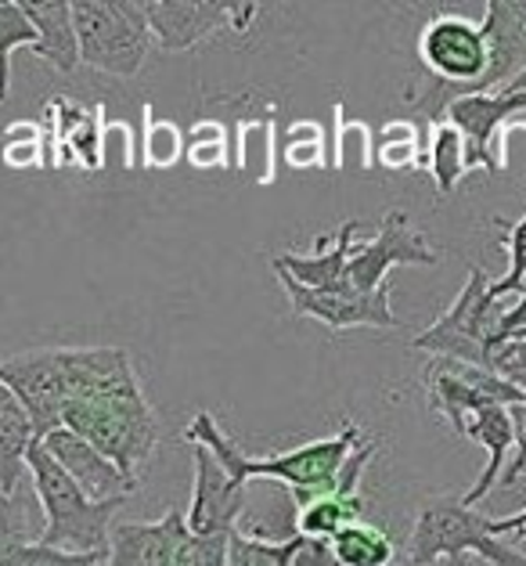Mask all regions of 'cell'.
Returning <instances> with one entry per match:
<instances>
[{
    "mask_svg": "<svg viewBox=\"0 0 526 566\" xmlns=\"http://www.w3.org/2000/svg\"><path fill=\"white\" fill-rule=\"evenodd\" d=\"M65 430L91 440V444L98 448L105 459H113L130 480L141 476V465L151 459V451L159 444V419L148 405L137 371L113 386H105L98 394L76 400V405H69Z\"/></svg>",
    "mask_w": 526,
    "mask_h": 566,
    "instance_id": "7a4b0ae2",
    "label": "cell"
},
{
    "mask_svg": "<svg viewBox=\"0 0 526 566\" xmlns=\"http://www.w3.org/2000/svg\"><path fill=\"white\" fill-rule=\"evenodd\" d=\"M40 440L22 400L0 386V494L15 499L19 483L30 480V448Z\"/></svg>",
    "mask_w": 526,
    "mask_h": 566,
    "instance_id": "ac0fdd59",
    "label": "cell"
},
{
    "mask_svg": "<svg viewBox=\"0 0 526 566\" xmlns=\"http://www.w3.org/2000/svg\"><path fill=\"white\" fill-rule=\"evenodd\" d=\"M108 552H65L44 542H25L8 527L4 548H0V566H102Z\"/></svg>",
    "mask_w": 526,
    "mask_h": 566,
    "instance_id": "4316f807",
    "label": "cell"
},
{
    "mask_svg": "<svg viewBox=\"0 0 526 566\" xmlns=\"http://www.w3.org/2000/svg\"><path fill=\"white\" fill-rule=\"evenodd\" d=\"M476 556L487 566H526V552L494 537V520L465 505L459 494H440L422 505L414 531L408 537L404 563L433 566L444 559Z\"/></svg>",
    "mask_w": 526,
    "mask_h": 566,
    "instance_id": "277c9868",
    "label": "cell"
},
{
    "mask_svg": "<svg viewBox=\"0 0 526 566\" xmlns=\"http://www.w3.org/2000/svg\"><path fill=\"white\" fill-rule=\"evenodd\" d=\"M145 15L162 51H191L220 30L249 33L260 19V4H228V0H148Z\"/></svg>",
    "mask_w": 526,
    "mask_h": 566,
    "instance_id": "ba28073f",
    "label": "cell"
},
{
    "mask_svg": "<svg viewBox=\"0 0 526 566\" xmlns=\"http://www.w3.org/2000/svg\"><path fill=\"white\" fill-rule=\"evenodd\" d=\"M357 220H346V224L336 228V234L325 242H317L314 253H282L271 260V271H285L288 279H296L299 285L307 289H332V285H343L346 282V264L350 256L357 253Z\"/></svg>",
    "mask_w": 526,
    "mask_h": 566,
    "instance_id": "e0dca14e",
    "label": "cell"
},
{
    "mask_svg": "<svg viewBox=\"0 0 526 566\" xmlns=\"http://www.w3.org/2000/svg\"><path fill=\"white\" fill-rule=\"evenodd\" d=\"M512 422H516V459L508 462L505 476H502V488H512V483H516L523 476V469H526V400L512 408Z\"/></svg>",
    "mask_w": 526,
    "mask_h": 566,
    "instance_id": "e575fe53",
    "label": "cell"
},
{
    "mask_svg": "<svg viewBox=\"0 0 526 566\" xmlns=\"http://www.w3.org/2000/svg\"><path fill=\"white\" fill-rule=\"evenodd\" d=\"M181 159H188V130L177 127L173 119H159L151 113V105H145L141 167L145 170H173Z\"/></svg>",
    "mask_w": 526,
    "mask_h": 566,
    "instance_id": "83f0119b",
    "label": "cell"
},
{
    "mask_svg": "<svg viewBox=\"0 0 526 566\" xmlns=\"http://www.w3.org/2000/svg\"><path fill=\"white\" fill-rule=\"evenodd\" d=\"M188 444H202L210 448L224 469L234 480H278L293 491L296 505H311L317 499H328V494H343V465L354 454V448L361 444V426L357 422H343L339 433H332L325 440H311V444L293 448V451H278L271 459H253L245 454L234 440L220 430L217 419L210 411H196V419L188 422L185 430Z\"/></svg>",
    "mask_w": 526,
    "mask_h": 566,
    "instance_id": "6da1fadb",
    "label": "cell"
},
{
    "mask_svg": "<svg viewBox=\"0 0 526 566\" xmlns=\"http://www.w3.org/2000/svg\"><path fill=\"white\" fill-rule=\"evenodd\" d=\"M119 156V167L141 170V134H137L127 119H108L105 123V163Z\"/></svg>",
    "mask_w": 526,
    "mask_h": 566,
    "instance_id": "836d02e7",
    "label": "cell"
},
{
    "mask_svg": "<svg viewBox=\"0 0 526 566\" xmlns=\"http://www.w3.org/2000/svg\"><path fill=\"white\" fill-rule=\"evenodd\" d=\"M519 91H526V73H523V76H519L516 84H512V87H508L505 94H519Z\"/></svg>",
    "mask_w": 526,
    "mask_h": 566,
    "instance_id": "f35d334b",
    "label": "cell"
},
{
    "mask_svg": "<svg viewBox=\"0 0 526 566\" xmlns=\"http://www.w3.org/2000/svg\"><path fill=\"white\" fill-rule=\"evenodd\" d=\"M448 123H454L465 134L469 145V170H502L497 159V142L512 119L526 116V91L519 94H469V98H454L444 108Z\"/></svg>",
    "mask_w": 526,
    "mask_h": 566,
    "instance_id": "7c38bea8",
    "label": "cell"
},
{
    "mask_svg": "<svg viewBox=\"0 0 526 566\" xmlns=\"http://www.w3.org/2000/svg\"><path fill=\"white\" fill-rule=\"evenodd\" d=\"M30 483L36 491V502L44 509V531L36 542L65 552H108L113 542V516L127 499L116 502H94L80 483L54 462V454L36 440L30 448Z\"/></svg>",
    "mask_w": 526,
    "mask_h": 566,
    "instance_id": "3957f363",
    "label": "cell"
},
{
    "mask_svg": "<svg viewBox=\"0 0 526 566\" xmlns=\"http://www.w3.org/2000/svg\"><path fill=\"white\" fill-rule=\"evenodd\" d=\"M502 245L508 253V271L502 274L497 282H491V300H508V296H519L526 289V213L512 224H502Z\"/></svg>",
    "mask_w": 526,
    "mask_h": 566,
    "instance_id": "d6a6232c",
    "label": "cell"
},
{
    "mask_svg": "<svg viewBox=\"0 0 526 566\" xmlns=\"http://www.w3.org/2000/svg\"><path fill=\"white\" fill-rule=\"evenodd\" d=\"M51 113V159L54 167H80L98 174L105 167V113L102 105L80 108L65 98L48 102Z\"/></svg>",
    "mask_w": 526,
    "mask_h": 566,
    "instance_id": "2e32d148",
    "label": "cell"
},
{
    "mask_svg": "<svg viewBox=\"0 0 526 566\" xmlns=\"http://www.w3.org/2000/svg\"><path fill=\"white\" fill-rule=\"evenodd\" d=\"M519 328H526V289L516 296V303L508 307V314L502 317V328H497V350H502L505 343L519 333Z\"/></svg>",
    "mask_w": 526,
    "mask_h": 566,
    "instance_id": "d590c367",
    "label": "cell"
},
{
    "mask_svg": "<svg viewBox=\"0 0 526 566\" xmlns=\"http://www.w3.org/2000/svg\"><path fill=\"white\" fill-rule=\"evenodd\" d=\"M4 163L11 170L54 167L51 159V130L36 119H15L4 130Z\"/></svg>",
    "mask_w": 526,
    "mask_h": 566,
    "instance_id": "f546056e",
    "label": "cell"
},
{
    "mask_svg": "<svg viewBox=\"0 0 526 566\" xmlns=\"http://www.w3.org/2000/svg\"><path fill=\"white\" fill-rule=\"evenodd\" d=\"M282 163L288 170H332L336 167V145L328 142L317 119H296L282 134Z\"/></svg>",
    "mask_w": 526,
    "mask_h": 566,
    "instance_id": "484cf974",
    "label": "cell"
},
{
    "mask_svg": "<svg viewBox=\"0 0 526 566\" xmlns=\"http://www.w3.org/2000/svg\"><path fill=\"white\" fill-rule=\"evenodd\" d=\"M332 552H336L339 566H393L397 545L379 523H354L343 534L332 537Z\"/></svg>",
    "mask_w": 526,
    "mask_h": 566,
    "instance_id": "d4e9b609",
    "label": "cell"
},
{
    "mask_svg": "<svg viewBox=\"0 0 526 566\" xmlns=\"http://www.w3.org/2000/svg\"><path fill=\"white\" fill-rule=\"evenodd\" d=\"M274 170H278L274 119H242L234 127V174L253 185H274Z\"/></svg>",
    "mask_w": 526,
    "mask_h": 566,
    "instance_id": "7402d4cb",
    "label": "cell"
},
{
    "mask_svg": "<svg viewBox=\"0 0 526 566\" xmlns=\"http://www.w3.org/2000/svg\"><path fill=\"white\" fill-rule=\"evenodd\" d=\"M425 394L433 411H440L451 430L465 437L469 419L483 408H516L526 400V390L519 382L487 368H473L462 361H448V357H433V365L425 368Z\"/></svg>",
    "mask_w": 526,
    "mask_h": 566,
    "instance_id": "52a82bcc",
    "label": "cell"
},
{
    "mask_svg": "<svg viewBox=\"0 0 526 566\" xmlns=\"http://www.w3.org/2000/svg\"><path fill=\"white\" fill-rule=\"evenodd\" d=\"M429 177L440 196H451L459 191V185L465 181L469 174V145H465V134L454 127V123L440 119L433 123V137H429Z\"/></svg>",
    "mask_w": 526,
    "mask_h": 566,
    "instance_id": "603a6c76",
    "label": "cell"
},
{
    "mask_svg": "<svg viewBox=\"0 0 526 566\" xmlns=\"http://www.w3.org/2000/svg\"><path fill=\"white\" fill-rule=\"evenodd\" d=\"M436 260L440 253L425 242V234L411 228V217L393 206L382 213L376 239L357 245V253L346 264V282L361 293H379L393 268H436Z\"/></svg>",
    "mask_w": 526,
    "mask_h": 566,
    "instance_id": "9c48e42d",
    "label": "cell"
},
{
    "mask_svg": "<svg viewBox=\"0 0 526 566\" xmlns=\"http://www.w3.org/2000/svg\"><path fill=\"white\" fill-rule=\"evenodd\" d=\"M102 566H108V563H102Z\"/></svg>",
    "mask_w": 526,
    "mask_h": 566,
    "instance_id": "60d3db41",
    "label": "cell"
},
{
    "mask_svg": "<svg viewBox=\"0 0 526 566\" xmlns=\"http://www.w3.org/2000/svg\"><path fill=\"white\" fill-rule=\"evenodd\" d=\"M299 548L303 534H288L285 542H267V537H253L239 527L228 542V566H296Z\"/></svg>",
    "mask_w": 526,
    "mask_h": 566,
    "instance_id": "f1b7e54d",
    "label": "cell"
},
{
    "mask_svg": "<svg viewBox=\"0 0 526 566\" xmlns=\"http://www.w3.org/2000/svg\"><path fill=\"white\" fill-rule=\"evenodd\" d=\"M512 339H519V343H526V328H519V333H516V336H512ZM512 339H508V343H512Z\"/></svg>",
    "mask_w": 526,
    "mask_h": 566,
    "instance_id": "ab89813d",
    "label": "cell"
},
{
    "mask_svg": "<svg viewBox=\"0 0 526 566\" xmlns=\"http://www.w3.org/2000/svg\"><path fill=\"white\" fill-rule=\"evenodd\" d=\"M365 499L361 494H328V499H317L311 505L299 509L296 516V534L303 537H322V542H332L336 534H343L346 527L365 520Z\"/></svg>",
    "mask_w": 526,
    "mask_h": 566,
    "instance_id": "cb8c5ba5",
    "label": "cell"
},
{
    "mask_svg": "<svg viewBox=\"0 0 526 566\" xmlns=\"http://www.w3.org/2000/svg\"><path fill=\"white\" fill-rule=\"evenodd\" d=\"M433 566H476L473 556H459V559H444V563H433Z\"/></svg>",
    "mask_w": 526,
    "mask_h": 566,
    "instance_id": "74e56055",
    "label": "cell"
},
{
    "mask_svg": "<svg viewBox=\"0 0 526 566\" xmlns=\"http://www.w3.org/2000/svg\"><path fill=\"white\" fill-rule=\"evenodd\" d=\"M22 8L40 33V44L33 51L36 59H44L59 73H76L83 65V54H80L73 0H36V4H22Z\"/></svg>",
    "mask_w": 526,
    "mask_h": 566,
    "instance_id": "ffe728a7",
    "label": "cell"
},
{
    "mask_svg": "<svg viewBox=\"0 0 526 566\" xmlns=\"http://www.w3.org/2000/svg\"><path fill=\"white\" fill-rule=\"evenodd\" d=\"M188 516L166 513L156 523H116L108 566H188Z\"/></svg>",
    "mask_w": 526,
    "mask_h": 566,
    "instance_id": "5bb4252c",
    "label": "cell"
},
{
    "mask_svg": "<svg viewBox=\"0 0 526 566\" xmlns=\"http://www.w3.org/2000/svg\"><path fill=\"white\" fill-rule=\"evenodd\" d=\"M234 137L220 119H199L188 130V163L202 174L210 170H234Z\"/></svg>",
    "mask_w": 526,
    "mask_h": 566,
    "instance_id": "4dcf8cb0",
    "label": "cell"
},
{
    "mask_svg": "<svg viewBox=\"0 0 526 566\" xmlns=\"http://www.w3.org/2000/svg\"><path fill=\"white\" fill-rule=\"evenodd\" d=\"M274 279L282 282L296 317H314V322L336 328V333H346V328H397L390 285L379 289V293H361L350 282L332 289H307L296 279H288L285 271H274Z\"/></svg>",
    "mask_w": 526,
    "mask_h": 566,
    "instance_id": "30bf717a",
    "label": "cell"
},
{
    "mask_svg": "<svg viewBox=\"0 0 526 566\" xmlns=\"http://www.w3.org/2000/svg\"><path fill=\"white\" fill-rule=\"evenodd\" d=\"M40 33L25 15L22 0H4L0 4V62H4V91L11 87V69H15V51L30 48L36 51Z\"/></svg>",
    "mask_w": 526,
    "mask_h": 566,
    "instance_id": "1f68e13d",
    "label": "cell"
},
{
    "mask_svg": "<svg viewBox=\"0 0 526 566\" xmlns=\"http://www.w3.org/2000/svg\"><path fill=\"white\" fill-rule=\"evenodd\" d=\"M487 289H491L487 271L480 264H469V282L459 289L454 303L425 333L411 339V347L433 357H448V361L494 371L497 328H502V317L508 314V303L491 300Z\"/></svg>",
    "mask_w": 526,
    "mask_h": 566,
    "instance_id": "5b68a950",
    "label": "cell"
},
{
    "mask_svg": "<svg viewBox=\"0 0 526 566\" xmlns=\"http://www.w3.org/2000/svg\"><path fill=\"white\" fill-rule=\"evenodd\" d=\"M0 386L22 400L40 437H48L51 430L65 426V411H69L65 347L8 357V361L0 365Z\"/></svg>",
    "mask_w": 526,
    "mask_h": 566,
    "instance_id": "8fae6325",
    "label": "cell"
},
{
    "mask_svg": "<svg viewBox=\"0 0 526 566\" xmlns=\"http://www.w3.org/2000/svg\"><path fill=\"white\" fill-rule=\"evenodd\" d=\"M526 531V509L516 516H505V520H494V537H505V534H523Z\"/></svg>",
    "mask_w": 526,
    "mask_h": 566,
    "instance_id": "8d00e7d4",
    "label": "cell"
},
{
    "mask_svg": "<svg viewBox=\"0 0 526 566\" xmlns=\"http://www.w3.org/2000/svg\"><path fill=\"white\" fill-rule=\"evenodd\" d=\"M40 440H44V448L54 454V462H59L94 502H116L137 491V480H130L113 459H105L91 440L65 430V426H59V430H51Z\"/></svg>",
    "mask_w": 526,
    "mask_h": 566,
    "instance_id": "9a60e30c",
    "label": "cell"
},
{
    "mask_svg": "<svg viewBox=\"0 0 526 566\" xmlns=\"http://www.w3.org/2000/svg\"><path fill=\"white\" fill-rule=\"evenodd\" d=\"M465 437L487 448V465H483L480 480L462 494V502L476 509L497 488V483H502L505 469H508L505 454H508V448H516V422H512V408H483V411H476V416L469 419V426H465Z\"/></svg>",
    "mask_w": 526,
    "mask_h": 566,
    "instance_id": "d6986e66",
    "label": "cell"
},
{
    "mask_svg": "<svg viewBox=\"0 0 526 566\" xmlns=\"http://www.w3.org/2000/svg\"><path fill=\"white\" fill-rule=\"evenodd\" d=\"M83 65L130 80L141 73L148 48L156 44L145 4L137 0H73Z\"/></svg>",
    "mask_w": 526,
    "mask_h": 566,
    "instance_id": "8992f818",
    "label": "cell"
},
{
    "mask_svg": "<svg viewBox=\"0 0 526 566\" xmlns=\"http://www.w3.org/2000/svg\"><path fill=\"white\" fill-rule=\"evenodd\" d=\"M191 451H196V488H191L188 531L196 537L234 534L245 513V483L234 480L210 448L191 444Z\"/></svg>",
    "mask_w": 526,
    "mask_h": 566,
    "instance_id": "4fadbf2b",
    "label": "cell"
},
{
    "mask_svg": "<svg viewBox=\"0 0 526 566\" xmlns=\"http://www.w3.org/2000/svg\"><path fill=\"white\" fill-rule=\"evenodd\" d=\"M429 137L433 123L422 119H386L376 130V167L390 174L429 170Z\"/></svg>",
    "mask_w": 526,
    "mask_h": 566,
    "instance_id": "44dd1931",
    "label": "cell"
}]
</instances>
